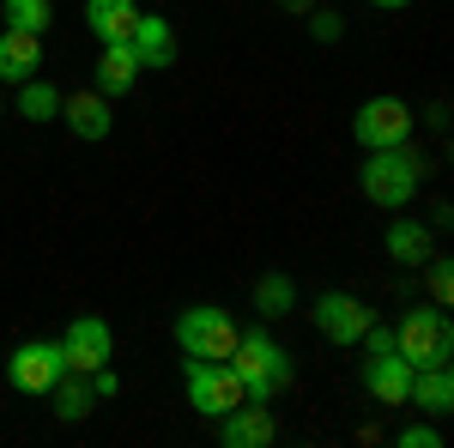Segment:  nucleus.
<instances>
[{"instance_id":"17","label":"nucleus","mask_w":454,"mask_h":448,"mask_svg":"<svg viewBox=\"0 0 454 448\" xmlns=\"http://www.w3.org/2000/svg\"><path fill=\"white\" fill-rule=\"evenodd\" d=\"M387 261H400V267H424L436 248H430V224L424 218H394L387 224Z\"/></svg>"},{"instance_id":"2","label":"nucleus","mask_w":454,"mask_h":448,"mask_svg":"<svg viewBox=\"0 0 454 448\" xmlns=\"http://www.w3.org/2000/svg\"><path fill=\"white\" fill-rule=\"evenodd\" d=\"M224 364L237 370L243 394L261 400V406H273V394L291 388V376H297V370H291V351H285L273 334H261V327H254V334H237V351H231Z\"/></svg>"},{"instance_id":"23","label":"nucleus","mask_w":454,"mask_h":448,"mask_svg":"<svg viewBox=\"0 0 454 448\" xmlns=\"http://www.w3.org/2000/svg\"><path fill=\"white\" fill-rule=\"evenodd\" d=\"M309 36L315 43H340V36H346V19L327 12V6H309Z\"/></svg>"},{"instance_id":"10","label":"nucleus","mask_w":454,"mask_h":448,"mask_svg":"<svg viewBox=\"0 0 454 448\" xmlns=\"http://www.w3.org/2000/svg\"><path fill=\"white\" fill-rule=\"evenodd\" d=\"M212 424H218V443L224 448H267L279 436V418H273V406H261V400H243V406L218 413Z\"/></svg>"},{"instance_id":"5","label":"nucleus","mask_w":454,"mask_h":448,"mask_svg":"<svg viewBox=\"0 0 454 448\" xmlns=\"http://www.w3.org/2000/svg\"><path fill=\"white\" fill-rule=\"evenodd\" d=\"M237 321L224 310H212V303H194V310H182L176 315V345H182V358H231L237 351Z\"/></svg>"},{"instance_id":"8","label":"nucleus","mask_w":454,"mask_h":448,"mask_svg":"<svg viewBox=\"0 0 454 448\" xmlns=\"http://www.w3.org/2000/svg\"><path fill=\"white\" fill-rule=\"evenodd\" d=\"M309 321H315V334H321V340L357 345V340H364V327H370L376 315H370V303H357L351 291H321V297H315V310H309Z\"/></svg>"},{"instance_id":"7","label":"nucleus","mask_w":454,"mask_h":448,"mask_svg":"<svg viewBox=\"0 0 454 448\" xmlns=\"http://www.w3.org/2000/svg\"><path fill=\"white\" fill-rule=\"evenodd\" d=\"M61 376H67L61 340H25L12 358H6V381H12L19 394H49Z\"/></svg>"},{"instance_id":"6","label":"nucleus","mask_w":454,"mask_h":448,"mask_svg":"<svg viewBox=\"0 0 454 448\" xmlns=\"http://www.w3.org/2000/svg\"><path fill=\"white\" fill-rule=\"evenodd\" d=\"M351 139H357L364 152H376V145H406V139H412V109L400 104V98H364L357 115H351Z\"/></svg>"},{"instance_id":"13","label":"nucleus","mask_w":454,"mask_h":448,"mask_svg":"<svg viewBox=\"0 0 454 448\" xmlns=\"http://www.w3.org/2000/svg\"><path fill=\"white\" fill-rule=\"evenodd\" d=\"M406 406H419V413H430V418H449L454 413V370L449 364H424V370H412Z\"/></svg>"},{"instance_id":"18","label":"nucleus","mask_w":454,"mask_h":448,"mask_svg":"<svg viewBox=\"0 0 454 448\" xmlns=\"http://www.w3.org/2000/svg\"><path fill=\"white\" fill-rule=\"evenodd\" d=\"M140 55L128 49V43H104V61H98V91L104 98H121V91H134V79H140Z\"/></svg>"},{"instance_id":"4","label":"nucleus","mask_w":454,"mask_h":448,"mask_svg":"<svg viewBox=\"0 0 454 448\" xmlns=\"http://www.w3.org/2000/svg\"><path fill=\"white\" fill-rule=\"evenodd\" d=\"M182 388H188V406L200 418H218V413H231V406L248 400L237 370L218 364V358H188V364H182Z\"/></svg>"},{"instance_id":"24","label":"nucleus","mask_w":454,"mask_h":448,"mask_svg":"<svg viewBox=\"0 0 454 448\" xmlns=\"http://www.w3.org/2000/svg\"><path fill=\"white\" fill-rule=\"evenodd\" d=\"M424 267H430V297L449 310V297H454V267H449V261H436V255H430Z\"/></svg>"},{"instance_id":"25","label":"nucleus","mask_w":454,"mask_h":448,"mask_svg":"<svg viewBox=\"0 0 454 448\" xmlns=\"http://www.w3.org/2000/svg\"><path fill=\"white\" fill-rule=\"evenodd\" d=\"M394 443L400 448H442V430H436V424H406Z\"/></svg>"},{"instance_id":"29","label":"nucleus","mask_w":454,"mask_h":448,"mask_svg":"<svg viewBox=\"0 0 454 448\" xmlns=\"http://www.w3.org/2000/svg\"><path fill=\"white\" fill-rule=\"evenodd\" d=\"M279 6H285V12H309L315 0H279Z\"/></svg>"},{"instance_id":"16","label":"nucleus","mask_w":454,"mask_h":448,"mask_svg":"<svg viewBox=\"0 0 454 448\" xmlns=\"http://www.w3.org/2000/svg\"><path fill=\"white\" fill-rule=\"evenodd\" d=\"M36 67H43V36H31V31H0V79L25 85V79H36Z\"/></svg>"},{"instance_id":"30","label":"nucleus","mask_w":454,"mask_h":448,"mask_svg":"<svg viewBox=\"0 0 454 448\" xmlns=\"http://www.w3.org/2000/svg\"><path fill=\"white\" fill-rule=\"evenodd\" d=\"M0 115H6V109H0Z\"/></svg>"},{"instance_id":"27","label":"nucleus","mask_w":454,"mask_h":448,"mask_svg":"<svg viewBox=\"0 0 454 448\" xmlns=\"http://www.w3.org/2000/svg\"><path fill=\"white\" fill-rule=\"evenodd\" d=\"M91 388H98V400H115V394H121V381H115V370H91Z\"/></svg>"},{"instance_id":"1","label":"nucleus","mask_w":454,"mask_h":448,"mask_svg":"<svg viewBox=\"0 0 454 448\" xmlns=\"http://www.w3.org/2000/svg\"><path fill=\"white\" fill-rule=\"evenodd\" d=\"M419 182H424V158L412 152V145H376V152H364L357 188L370 194V207L406 212L412 200H419Z\"/></svg>"},{"instance_id":"20","label":"nucleus","mask_w":454,"mask_h":448,"mask_svg":"<svg viewBox=\"0 0 454 448\" xmlns=\"http://www.w3.org/2000/svg\"><path fill=\"white\" fill-rule=\"evenodd\" d=\"M297 310V285L291 273H261L254 279V315H267V321H279V315Z\"/></svg>"},{"instance_id":"15","label":"nucleus","mask_w":454,"mask_h":448,"mask_svg":"<svg viewBox=\"0 0 454 448\" xmlns=\"http://www.w3.org/2000/svg\"><path fill=\"white\" fill-rule=\"evenodd\" d=\"M134 19H140L134 0H85V31L98 36V43H128Z\"/></svg>"},{"instance_id":"11","label":"nucleus","mask_w":454,"mask_h":448,"mask_svg":"<svg viewBox=\"0 0 454 448\" xmlns=\"http://www.w3.org/2000/svg\"><path fill=\"white\" fill-rule=\"evenodd\" d=\"M128 49L140 55V67H176V25L164 19V12H140Z\"/></svg>"},{"instance_id":"21","label":"nucleus","mask_w":454,"mask_h":448,"mask_svg":"<svg viewBox=\"0 0 454 448\" xmlns=\"http://www.w3.org/2000/svg\"><path fill=\"white\" fill-rule=\"evenodd\" d=\"M19 115H25L31 128H43V122H61V91H55L49 79H25V85H19Z\"/></svg>"},{"instance_id":"28","label":"nucleus","mask_w":454,"mask_h":448,"mask_svg":"<svg viewBox=\"0 0 454 448\" xmlns=\"http://www.w3.org/2000/svg\"><path fill=\"white\" fill-rule=\"evenodd\" d=\"M370 6H382V12H406L412 0H370Z\"/></svg>"},{"instance_id":"9","label":"nucleus","mask_w":454,"mask_h":448,"mask_svg":"<svg viewBox=\"0 0 454 448\" xmlns=\"http://www.w3.org/2000/svg\"><path fill=\"white\" fill-rule=\"evenodd\" d=\"M109 351H115V334H109L104 315H79L67 321V334H61V358H67V370L79 376H91V370H104Z\"/></svg>"},{"instance_id":"19","label":"nucleus","mask_w":454,"mask_h":448,"mask_svg":"<svg viewBox=\"0 0 454 448\" xmlns=\"http://www.w3.org/2000/svg\"><path fill=\"white\" fill-rule=\"evenodd\" d=\"M49 400H55V418L61 424H79V418H91V406H98V388H91V376L67 370V376L49 388Z\"/></svg>"},{"instance_id":"14","label":"nucleus","mask_w":454,"mask_h":448,"mask_svg":"<svg viewBox=\"0 0 454 448\" xmlns=\"http://www.w3.org/2000/svg\"><path fill=\"white\" fill-rule=\"evenodd\" d=\"M364 388L382 400V406H406V388H412V364L400 351L387 358H364Z\"/></svg>"},{"instance_id":"26","label":"nucleus","mask_w":454,"mask_h":448,"mask_svg":"<svg viewBox=\"0 0 454 448\" xmlns=\"http://www.w3.org/2000/svg\"><path fill=\"white\" fill-rule=\"evenodd\" d=\"M364 351H370V358H387V351H394V327H382V321H370V327H364Z\"/></svg>"},{"instance_id":"12","label":"nucleus","mask_w":454,"mask_h":448,"mask_svg":"<svg viewBox=\"0 0 454 448\" xmlns=\"http://www.w3.org/2000/svg\"><path fill=\"white\" fill-rule=\"evenodd\" d=\"M61 122L73 128V139H91V145L109 139V128H115L104 91H73V98H61Z\"/></svg>"},{"instance_id":"3","label":"nucleus","mask_w":454,"mask_h":448,"mask_svg":"<svg viewBox=\"0 0 454 448\" xmlns=\"http://www.w3.org/2000/svg\"><path fill=\"white\" fill-rule=\"evenodd\" d=\"M394 351H400L412 370H424V364H449L454 358V321L442 315V303H419V310L400 315Z\"/></svg>"},{"instance_id":"22","label":"nucleus","mask_w":454,"mask_h":448,"mask_svg":"<svg viewBox=\"0 0 454 448\" xmlns=\"http://www.w3.org/2000/svg\"><path fill=\"white\" fill-rule=\"evenodd\" d=\"M0 19H6V31L43 36L49 25H55V6H49V0H6V6H0Z\"/></svg>"}]
</instances>
